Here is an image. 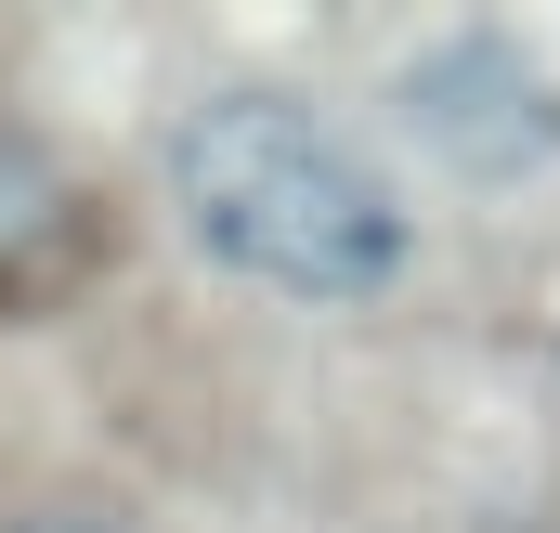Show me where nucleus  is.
Wrapping results in <instances>:
<instances>
[{
  "mask_svg": "<svg viewBox=\"0 0 560 533\" xmlns=\"http://www.w3.org/2000/svg\"><path fill=\"white\" fill-rule=\"evenodd\" d=\"M156 196L222 286L287 312H378L418 273L405 182L287 79H209L156 131Z\"/></svg>",
  "mask_w": 560,
  "mask_h": 533,
  "instance_id": "obj_1",
  "label": "nucleus"
},
{
  "mask_svg": "<svg viewBox=\"0 0 560 533\" xmlns=\"http://www.w3.org/2000/svg\"><path fill=\"white\" fill-rule=\"evenodd\" d=\"M392 118L418 131L430 169H456V182H482V196L560 169V79L509 39V26H443V39H418L405 79H392Z\"/></svg>",
  "mask_w": 560,
  "mask_h": 533,
  "instance_id": "obj_2",
  "label": "nucleus"
},
{
  "mask_svg": "<svg viewBox=\"0 0 560 533\" xmlns=\"http://www.w3.org/2000/svg\"><path fill=\"white\" fill-rule=\"evenodd\" d=\"M105 182L79 169V143L39 131L26 105H0V312H39V299H79L105 273Z\"/></svg>",
  "mask_w": 560,
  "mask_h": 533,
  "instance_id": "obj_3",
  "label": "nucleus"
},
{
  "mask_svg": "<svg viewBox=\"0 0 560 533\" xmlns=\"http://www.w3.org/2000/svg\"><path fill=\"white\" fill-rule=\"evenodd\" d=\"M0 533H143V521L105 495H26V508H0Z\"/></svg>",
  "mask_w": 560,
  "mask_h": 533,
  "instance_id": "obj_4",
  "label": "nucleus"
}]
</instances>
